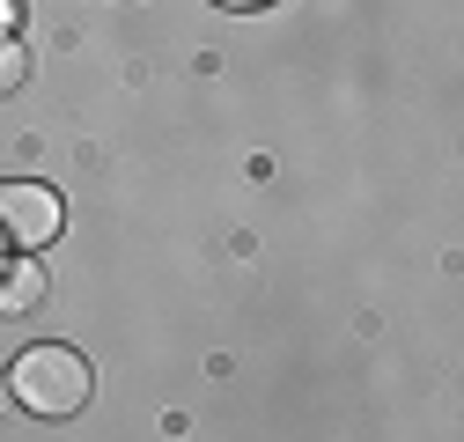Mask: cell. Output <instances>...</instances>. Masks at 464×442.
I'll return each instance as SVG.
<instances>
[{
  "instance_id": "6da1fadb",
  "label": "cell",
  "mask_w": 464,
  "mask_h": 442,
  "mask_svg": "<svg viewBox=\"0 0 464 442\" xmlns=\"http://www.w3.org/2000/svg\"><path fill=\"white\" fill-rule=\"evenodd\" d=\"M89 391H96V376H89V361H82L74 347H30V354H15V369H8V399L30 406V413H44V420L82 413Z\"/></svg>"
},
{
  "instance_id": "7a4b0ae2",
  "label": "cell",
  "mask_w": 464,
  "mask_h": 442,
  "mask_svg": "<svg viewBox=\"0 0 464 442\" xmlns=\"http://www.w3.org/2000/svg\"><path fill=\"white\" fill-rule=\"evenodd\" d=\"M60 229H67V199L52 185H37V178H8V185H0V244L44 251Z\"/></svg>"
},
{
  "instance_id": "3957f363",
  "label": "cell",
  "mask_w": 464,
  "mask_h": 442,
  "mask_svg": "<svg viewBox=\"0 0 464 442\" xmlns=\"http://www.w3.org/2000/svg\"><path fill=\"white\" fill-rule=\"evenodd\" d=\"M44 303V273L30 265V258H15L8 273H0V317H23V310H37Z\"/></svg>"
},
{
  "instance_id": "277c9868",
  "label": "cell",
  "mask_w": 464,
  "mask_h": 442,
  "mask_svg": "<svg viewBox=\"0 0 464 442\" xmlns=\"http://www.w3.org/2000/svg\"><path fill=\"white\" fill-rule=\"evenodd\" d=\"M23 74H30V52L15 44V30H0V96L23 89Z\"/></svg>"
},
{
  "instance_id": "5b68a950",
  "label": "cell",
  "mask_w": 464,
  "mask_h": 442,
  "mask_svg": "<svg viewBox=\"0 0 464 442\" xmlns=\"http://www.w3.org/2000/svg\"><path fill=\"white\" fill-rule=\"evenodd\" d=\"M0 30H15V0H0Z\"/></svg>"
},
{
  "instance_id": "8992f818",
  "label": "cell",
  "mask_w": 464,
  "mask_h": 442,
  "mask_svg": "<svg viewBox=\"0 0 464 442\" xmlns=\"http://www.w3.org/2000/svg\"><path fill=\"white\" fill-rule=\"evenodd\" d=\"M221 8H258V0H221Z\"/></svg>"
},
{
  "instance_id": "52a82bcc",
  "label": "cell",
  "mask_w": 464,
  "mask_h": 442,
  "mask_svg": "<svg viewBox=\"0 0 464 442\" xmlns=\"http://www.w3.org/2000/svg\"><path fill=\"white\" fill-rule=\"evenodd\" d=\"M0 406H8V376H0Z\"/></svg>"
}]
</instances>
